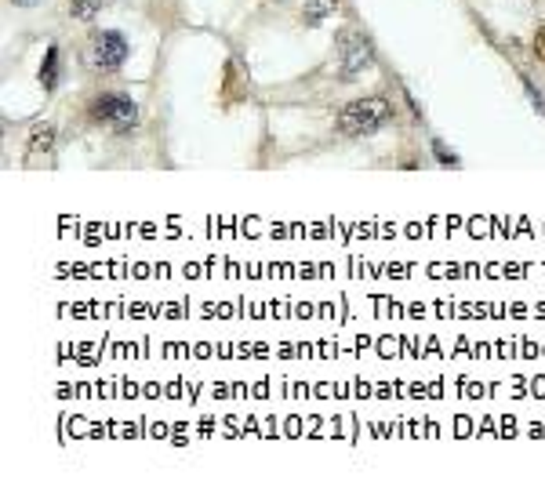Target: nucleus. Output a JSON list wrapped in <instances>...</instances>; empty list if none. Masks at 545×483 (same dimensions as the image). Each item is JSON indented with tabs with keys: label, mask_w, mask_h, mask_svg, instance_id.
Instances as JSON below:
<instances>
[{
	"label": "nucleus",
	"mask_w": 545,
	"mask_h": 483,
	"mask_svg": "<svg viewBox=\"0 0 545 483\" xmlns=\"http://www.w3.org/2000/svg\"><path fill=\"white\" fill-rule=\"evenodd\" d=\"M389 120H393V106L375 95V98H353V102H345L334 124H338L342 135L360 139V135H375V131L386 128Z\"/></svg>",
	"instance_id": "obj_1"
},
{
	"label": "nucleus",
	"mask_w": 545,
	"mask_h": 483,
	"mask_svg": "<svg viewBox=\"0 0 545 483\" xmlns=\"http://www.w3.org/2000/svg\"><path fill=\"white\" fill-rule=\"evenodd\" d=\"M128 51H131V44L117 29H95L84 44V58L95 73H117L128 62Z\"/></svg>",
	"instance_id": "obj_2"
},
{
	"label": "nucleus",
	"mask_w": 545,
	"mask_h": 483,
	"mask_svg": "<svg viewBox=\"0 0 545 483\" xmlns=\"http://www.w3.org/2000/svg\"><path fill=\"white\" fill-rule=\"evenodd\" d=\"M87 120L91 124H106L120 135H128L135 124H139V106L131 95H117V91H106V95H95L91 106H87Z\"/></svg>",
	"instance_id": "obj_3"
},
{
	"label": "nucleus",
	"mask_w": 545,
	"mask_h": 483,
	"mask_svg": "<svg viewBox=\"0 0 545 483\" xmlns=\"http://www.w3.org/2000/svg\"><path fill=\"white\" fill-rule=\"evenodd\" d=\"M338 62H342V77H345V80L360 77V73L371 69V62H375L371 40H367L364 33H356V29H345V33L338 36Z\"/></svg>",
	"instance_id": "obj_4"
},
{
	"label": "nucleus",
	"mask_w": 545,
	"mask_h": 483,
	"mask_svg": "<svg viewBox=\"0 0 545 483\" xmlns=\"http://www.w3.org/2000/svg\"><path fill=\"white\" fill-rule=\"evenodd\" d=\"M338 11V0H309L305 7H302V22L305 26H320L327 15H334Z\"/></svg>",
	"instance_id": "obj_5"
},
{
	"label": "nucleus",
	"mask_w": 545,
	"mask_h": 483,
	"mask_svg": "<svg viewBox=\"0 0 545 483\" xmlns=\"http://www.w3.org/2000/svg\"><path fill=\"white\" fill-rule=\"evenodd\" d=\"M55 80H58V47L51 44V47L44 51V62H40V84H44V91H51Z\"/></svg>",
	"instance_id": "obj_6"
},
{
	"label": "nucleus",
	"mask_w": 545,
	"mask_h": 483,
	"mask_svg": "<svg viewBox=\"0 0 545 483\" xmlns=\"http://www.w3.org/2000/svg\"><path fill=\"white\" fill-rule=\"evenodd\" d=\"M55 146V128L51 124H36L29 131V153H51Z\"/></svg>",
	"instance_id": "obj_7"
},
{
	"label": "nucleus",
	"mask_w": 545,
	"mask_h": 483,
	"mask_svg": "<svg viewBox=\"0 0 545 483\" xmlns=\"http://www.w3.org/2000/svg\"><path fill=\"white\" fill-rule=\"evenodd\" d=\"M102 11V0H69V18L77 22H91Z\"/></svg>",
	"instance_id": "obj_8"
},
{
	"label": "nucleus",
	"mask_w": 545,
	"mask_h": 483,
	"mask_svg": "<svg viewBox=\"0 0 545 483\" xmlns=\"http://www.w3.org/2000/svg\"><path fill=\"white\" fill-rule=\"evenodd\" d=\"M433 153H437V160H440L444 168H458V157H455V153H451L444 142H433Z\"/></svg>",
	"instance_id": "obj_9"
},
{
	"label": "nucleus",
	"mask_w": 545,
	"mask_h": 483,
	"mask_svg": "<svg viewBox=\"0 0 545 483\" xmlns=\"http://www.w3.org/2000/svg\"><path fill=\"white\" fill-rule=\"evenodd\" d=\"M531 51H535L539 62H545V22L535 29V36H531Z\"/></svg>",
	"instance_id": "obj_10"
},
{
	"label": "nucleus",
	"mask_w": 545,
	"mask_h": 483,
	"mask_svg": "<svg viewBox=\"0 0 545 483\" xmlns=\"http://www.w3.org/2000/svg\"><path fill=\"white\" fill-rule=\"evenodd\" d=\"M11 4H15V7H36L40 0H11Z\"/></svg>",
	"instance_id": "obj_11"
}]
</instances>
